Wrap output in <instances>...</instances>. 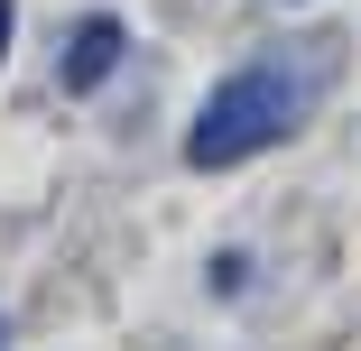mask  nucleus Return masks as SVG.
I'll return each mask as SVG.
<instances>
[{
	"mask_svg": "<svg viewBox=\"0 0 361 351\" xmlns=\"http://www.w3.org/2000/svg\"><path fill=\"white\" fill-rule=\"evenodd\" d=\"M297 129V75L287 65H241V75H223L204 93L195 129H185V167H241L259 148H278V139Z\"/></svg>",
	"mask_w": 361,
	"mask_h": 351,
	"instance_id": "obj_1",
	"label": "nucleus"
},
{
	"mask_svg": "<svg viewBox=\"0 0 361 351\" xmlns=\"http://www.w3.org/2000/svg\"><path fill=\"white\" fill-rule=\"evenodd\" d=\"M121 46H130V28H121V19H84V28H75V46H65V93H93L111 65H121Z\"/></svg>",
	"mask_w": 361,
	"mask_h": 351,
	"instance_id": "obj_2",
	"label": "nucleus"
},
{
	"mask_svg": "<svg viewBox=\"0 0 361 351\" xmlns=\"http://www.w3.org/2000/svg\"><path fill=\"white\" fill-rule=\"evenodd\" d=\"M0 56H10V0H0Z\"/></svg>",
	"mask_w": 361,
	"mask_h": 351,
	"instance_id": "obj_3",
	"label": "nucleus"
},
{
	"mask_svg": "<svg viewBox=\"0 0 361 351\" xmlns=\"http://www.w3.org/2000/svg\"><path fill=\"white\" fill-rule=\"evenodd\" d=\"M0 351H10V324H0Z\"/></svg>",
	"mask_w": 361,
	"mask_h": 351,
	"instance_id": "obj_4",
	"label": "nucleus"
}]
</instances>
